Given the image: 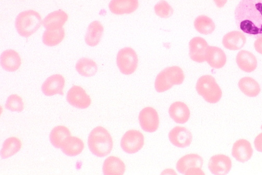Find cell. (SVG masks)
Returning <instances> with one entry per match:
<instances>
[{
  "instance_id": "cell-1",
  "label": "cell",
  "mask_w": 262,
  "mask_h": 175,
  "mask_svg": "<svg viewBox=\"0 0 262 175\" xmlns=\"http://www.w3.org/2000/svg\"><path fill=\"white\" fill-rule=\"evenodd\" d=\"M235 18L237 28L247 36L255 39L262 37V0H241Z\"/></svg>"
},
{
  "instance_id": "cell-2",
  "label": "cell",
  "mask_w": 262,
  "mask_h": 175,
  "mask_svg": "<svg viewBox=\"0 0 262 175\" xmlns=\"http://www.w3.org/2000/svg\"><path fill=\"white\" fill-rule=\"evenodd\" d=\"M90 152L94 155L104 158L110 154L113 149V139L104 127L97 126L90 132L88 140Z\"/></svg>"
},
{
  "instance_id": "cell-3",
  "label": "cell",
  "mask_w": 262,
  "mask_h": 175,
  "mask_svg": "<svg viewBox=\"0 0 262 175\" xmlns=\"http://www.w3.org/2000/svg\"><path fill=\"white\" fill-rule=\"evenodd\" d=\"M40 14L32 10L20 13L15 20V28L21 37L29 38L36 32L42 24Z\"/></svg>"
},
{
  "instance_id": "cell-4",
  "label": "cell",
  "mask_w": 262,
  "mask_h": 175,
  "mask_svg": "<svg viewBox=\"0 0 262 175\" xmlns=\"http://www.w3.org/2000/svg\"><path fill=\"white\" fill-rule=\"evenodd\" d=\"M185 75L182 69L178 66L167 67L157 76L155 88L159 93L165 92L175 85L183 84Z\"/></svg>"
},
{
  "instance_id": "cell-5",
  "label": "cell",
  "mask_w": 262,
  "mask_h": 175,
  "mask_svg": "<svg viewBox=\"0 0 262 175\" xmlns=\"http://www.w3.org/2000/svg\"><path fill=\"white\" fill-rule=\"evenodd\" d=\"M195 88L196 92L209 103L215 104L222 98V90L215 79L211 75L200 77L196 82Z\"/></svg>"
},
{
  "instance_id": "cell-6",
  "label": "cell",
  "mask_w": 262,
  "mask_h": 175,
  "mask_svg": "<svg viewBox=\"0 0 262 175\" xmlns=\"http://www.w3.org/2000/svg\"><path fill=\"white\" fill-rule=\"evenodd\" d=\"M116 61L120 72L125 75H130L136 71L139 59L138 54L133 48L125 47L119 51Z\"/></svg>"
},
{
  "instance_id": "cell-7",
  "label": "cell",
  "mask_w": 262,
  "mask_h": 175,
  "mask_svg": "<svg viewBox=\"0 0 262 175\" xmlns=\"http://www.w3.org/2000/svg\"><path fill=\"white\" fill-rule=\"evenodd\" d=\"M144 145V137L138 130L132 129L126 131L121 139L120 146L122 150L129 154L140 151Z\"/></svg>"
},
{
  "instance_id": "cell-8",
  "label": "cell",
  "mask_w": 262,
  "mask_h": 175,
  "mask_svg": "<svg viewBox=\"0 0 262 175\" xmlns=\"http://www.w3.org/2000/svg\"><path fill=\"white\" fill-rule=\"evenodd\" d=\"M67 99L72 106L78 109H88L92 102L85 90L79 86H74L69 90Z\"/></svg>"
},
{
  "instance_id": "cell-9",
  "label": "cell",
  "mask_w": 262,
  "mask_h": 175,
  "mask_svg": "<svg viewBox=\"0 0 262 175\" xmlns=\"http://www.w3.org/2000/svg\"><path fill=\"white\" fill-rule=\"evenodd\" d=\"M139 121L142 129L145 132L153 133L159 125V118L157 111L151 107H146L140 113Z\"/></svg>"
},
{
  "instance_id": "cell-10",
  "label": "cell",
  "mask_w": 262,
  "mask_h": 175,
  "mask_svg": "<svg viewBox=\"0 0 262 175\" xmlns=\"http://www.w3.org/2000/svg\"><path fill=\"white\" fill-rule=\"evenodd\" d=\"M209 46L203 38H193L189 43L190 58L196 63H202L206 61V53Z\"/></svg>"
},
{
  "instance_id": "cell-11",
  "label": "cell",
  "mask_w": 262,
  "mask_h": 175,
  "mask_svg": "<svg viewBox=\"0 0 262 175\" xmlns=\"http://www.w3.org/2000/svg\"><path fill=\"white\" fill-rule=\"evenodd\" d=\"M169 141L174 146L180 148L189 147L192 141L191 132L186 128L177 126L171 130L169 133Z\"/></svg>"
},
{
  "instance_id": "cell-12",
  "label": "cell",
  "mask_w": 262,
  "mask_h": 175,
  "mask_svg": "<svg viewBox=\"0 0 262 175\" xmlns=\"http://www.w3.org/2000/svg\"><path fill=\"white\" fill-rule=\"evenodd\" d=\"M65 85L64 77L60 74H55L48 77L43 83L41 90L48 96L56 94L63 95Z\"/></svg>"
},
{
  "instance_id": "cell-13",
  "label": "cell",
  "mask_w": 262,
  "mask_h": 175,
  "mask_svg": "<svg viewBox=\"0 0 262 175\" xmlns=\"http://www.w3.org/2000/svg\"><path fill=\"white\" fill-rule=\"evenodd\" d=\"M232 167L230 158L224 154H216L211 158L208 164L210 172L216 175H223L230 171Z\"/></svg>"
},
{
  "instance_id": "cell-14",
  "label": "cell",
  "mask_w": 262,
  "mask_h": 175,
  "mask_svg": "<svg viewBox=\"0 0 262 175\" xmlns=\"http://www.w3.org/2000/svg\"><path fill=\"white\" fill-rule=\"evenodd\" d=\"M108 7L115 15L129 14L138 9L139 0H111Z\"/></svg>"
},
{
  "instance_id": "cell-15",
  "label": "cell",
  "mask_w": 262,
  "mask_h": 175,
  "mask_svg": "<svg viewBox=\"0 0 262 175\" xmlns=\"http://www.w3.org/2000/svg\"><path fill=\"white\" fill-rule=\"evenodd\" d=\"M247 38L241 31H233L226 33L223 38L224 47L229 50H241L246 45Z\"/></svg>"
},
{
  "instance_id": "cell-16",
  "label": "cell",
  "mask_w": 262,
  "mask_h": 175,
  "mask_svg": "<svg viewBox=\"0 0 262 175\" xmlns=\"http://www.w3.org/2000/svg\"><path fill=\"white\" fill-rule=\"evenodd\" d=\"M0 61L3 68L8 72L17 71L21 65V60L19 54L12 49L4 51L0 57Z\"/></svg>"
},
{
  "instance_id": "cell-17",
  "label": "cell",
  "mask_w": 262,
  "mask_h": 175,
  "mask_svg": "<svg viewBox=\"0 0 262 175\" xmlns=\"http://www.w3.org/2000/svg\"><path fill=\"white\" fill-rule=\"evenodd\" d=\"M104 28L101 23L98 21L92 22L88 27L85 36L86 45L91 47L97 46L101 42Z\"/></svg>"
},
{
  "instance_id": "cell-18",
  "label": "cell",
  "mask_w": 262,
  "mask_h": 175,
  "mask_svg": "<svg viewBox=\"0 0 262 175\" xmlns=\"http://www.w3.org/2000/svg\"><path fill=\"white\" fill-rule=\"evenodd\" d=\"M253 149L251 144L246 139H240L233 145L232 155L238 162L245 163L252 157Z\"/></svg>"
},
{
  "instance_id": "cell-19",
  "label": "cell",
  "mask_w": 262,
  "mask_h": 175,
  "mask_svg": "<svg viewBox=\"0 0 262 175\" xmlns=\"http://www.w3.org/2000/svg\"><path fill=\"white\" fill-rule=\"evenodd\" d=\"M169 113L173 121L179 124L187 123L190 116L188 107L185 103L181 101L175 102L171 105Z\"/></svg>"
},
{
  "instance_id": "cell-20",
  "label": "cell",
  "mask_w": 262,
  "mask_h": 175,
  "mask_svg": "<svg viewBox=\"0 0 262 175\" xmlns=\"http://www.w3.org/2000/svg\"><path fill=\"white\" fill-rule=\"evenodd\" d=\"M69 16L63 11H55L49 14L43 20L42 25L47 30H57L63 28Z\"/></svg>"
},
{
  "instance_id": "cell-21",
  "label": "cell",
  "mask_w": 262,
  "mask_h": 175,
  "mask_svg": "<svg viewBox=\"0 0 262 175\" xmlns=\"http://www.w3.org/2000/svg\"><path fill=\"white\" fill-rule=\"evenodd\" d=\"M84 148V144L80 138L71 135L65 140L60 149L64 154L74 157L80 154Z\"/></svg>"
},
{
  "instance_id": "cell-22",
  "label": "cell",
  "mask_w": 262,
  "mask_h": 175,
  "mask_svg": "<svg viewBox=\"0 0 262 175\" xmlns=\"http://www.w3.org/2000/svg\"><path fill=\"white\" fill-rule=\"evenodd\" d=\"M236 63L239 68L246 73L254 71L257 66V61L255 55L246 50H242L237 54Z\"/></svg>"
},
{
  "instance_id": "cell-23",
  "label": "cell",
  "mask_w": 262,
  "mask_h": 175,
  "mask_svg": "<svg viewBox=\"0 0 262 175\" xmlns=\"http://www.w3.org/2000/svg\"><path fill=\"white\" fill-rule=\"evenodd\" d=\"M227 58L225 52L221 48L209 46L206 53V61L215 69H220L226 64Z\"/></svg>"
},
{
  "instance_id": "cell-24",
  "label": "cell",
  "mask_w": 262,
  "mask_h": 175,
  "mask_svg": "<svg viewBox=\"0 0 262 175\" xmlns=\"http://www.w3.org/2000/svg\"><path fill=\"white\" fill-rule=\"evenodd\" d=\"M204 160L200 155L188 154L179 160L176 168L180 173L185 174L189 168L194 167L202 168Z\"/></svg>"
},
{
  "instance_id": "cell-25",
  "label": "cell",
  "mask_w": 262,
  "mask_h": 175,
  "mask_svg": "<svg viewBox=\"0 0 262 175\" xmlns=\"http://www.w3.org/2000/svg\"><path fill=\"white\" fill-rule=\"evenodd\" d=\"M103 171L106 175H122L125 171V165L120 158L111 156L104 162Z\"/></svg>"
},
{
  "instance_id": "cell-26",
  "label": "cell",
  "mask_w": 262,
  "mask_h": 175,
  "mask_svg": "<svg viewBox=\"0 0 262 175\" xmlns=\"http://www.w3.org/2000/svg\"><path fill=\"white\" fill-rule=\"evenodd\" d=\"M76 69L78 73L85 77L94 76L97 72V64L93 60L83 57L79 59L76 63Z\"/></svg>"
},
{
  "instance_id": "cell-27",
  "label": "cell",
  "mask_w": 262,
  "mask_h": 175,
  "mask_svg": "<svg viewBox=\"0 0 262 175\" xmlns=\"http://www.w3.org/2000/svg\"><path fill=\"white\" fill-rule=\"evenodd\" d=\"M71 135V131L67 127L59 125L55 127L51 131L50 141L55 148L60 149L65 140Z\"/></svg>"
},
{
  "instance_id": "cell-28",
  "label": "cell",
  "mask_w": 262,
  "mask_h": 175,
  "mask_svg": "<svg viewBox=\"0 0 262 175\" xmlns=\"http://www.w3.org/2000/svg\"><path fill=\"white\" fill-rule=\"evenodd\" d=\"M22 143L17 137H12L6 140L1 150V157L7 159L16 154L21 149Z\"/></svg>"
},
{
  "instance_id": "cell-29",
  "label": "cell",
  "mask_w": 262,
  "mask_h": 175,
  "mask_svg": "<svg viewBox=\"0 0 262 175\" xmlns=\"http://www.w3.org/2000/svg\"><path fill=\"white\" fill-rule=\"evenodd\" d=\"M65 37L64 29L46 30L42 36V42L48 47H53L60 44Z\"/></svg>"
},
{
  "instance_id": "cell-30",
  "label": "cell",
  "mask_w": 262,
  "mask_h": 175,
  "mask_svg": "<svg viewBox=\"0 0 262 175\" xmlns=\"http://www.w3.org/2000/svg\"><path fill=\"white\" fill-rule=\"evenodd\" d=\"M238 86L242 92L249 97H255L260 92L258 83L251 77H246L242 79L239 82Z\"/></svg>"
},
{
  "instance_id": "cell-31",
  "label": "cell",
  "mask_w": 262,
  "mask_h": 175,
  "mask_svg": "<svg viewBox=\"0 0 262 175\" xmlns=\"http://www.w3.org/2000/svg\"><path fill=\"white\" fill-rule=\"evenodd\" d=\"M194 26L196 31L205 35L211 34L215 29L213 20L206 15L196 17L194 21Z\"/></svg>"
},
{
  "instance_id": "cell-32",
  "label": "cell",
  "mask_w": 262,
  "mask_h": 175,
  "mask_svg": "<svg viewBox=\"0 0 262 175\" xmlns=\"http://www.w3.org/2000/svg\"><path fill=\"white\" fill-rule=\"evenodd\" d=\"M5 108L13 112L20 113L24 109V103L20 96L16 94H12L7 99Z\"/></svg>"
},
{
  "instance_id": "cell-33",
  "label": "cell",
  "mask_w": 262,
  "mask_h": 175,
  "mask_svg": "<svg viewBox=\"0 0 262 175\" xmlns=\"http://www.w3.org/2000/svg\"><path fill=\"white\" fill-rule=\"evenodd\" d=\"M156 14L162 18L171 17L174 12L172 7L165 0H161L154 7Z\"/></svg>"
},
{
  "instance_id": "cell-34",
  "label": "cell",
  "mask_w": 262,
  "mask_h": 175,
  "mask_svg": "<svg viewBox=\"0 0 262 175\" xmlns=\"http://www.w3.org/2000/svg\"><path fill=\"white\" fill-rule=\"evenodd\" d=\"M205 174V173L202 169V168L199 167L190 168L185 173V174L186 175H201Z\"/></svg>"
},
{
  "instance_id": "cell-35",
  "label": "cell",
  "mask_w": 262,
  "mask_h": 175,
  "mask_svg": "<svg viewBox=\"0 0 262 175\" xmlns=\"http://www.w3.org/2000/svg\"><path fill=\"white\" fill-rule=\"evenodd\" d=\"M254 146L256 150L262 152V133L259 134L254 140Z\"/></svg>"
},
{
  "instance_id": "cell-36",
  "label": "cell",
  "mask_w": 262,
  "mask_h": 175,
  "mask_svg": "<svg viewBox=\"0 0 262 175\" xmlns=\"http://www.w3.org/2000/svg\"><path fill=\"white\" fill-rule=\"evenodd\" d=\"M254 46L256 52L262 55V37L256 39Z\"/></svg>"
},
{
  "instance_id": "cell-37",
  "label": "cell",
  "mask_w": 262,
  "mask_h": 175,
  "mask_svg": "<svg viewBox=\"0 0 262 175\" xmlns=\"http://www.w3.org/2000/svg\"><path fill=\"white\" fill-rule=\"evenodd\" d=\"M227 2L228 0H214L215 5L220 9L223 8Z\"/></svg>"
},
{
  "instance_id": "cell-38",
  "label": "cell",
  "mask_w": 262,
  "mask_h": 175,
  "mask_svg": "<svg viewBox=\"0 0 262 175\" xmlns=\"http://www.w3.org/2000/svg\"><path fill=\"white\" fill-rule=\"evenodd\" d=\"M162 174H177V173L174 171V170L172 169H167L165 170H164L162 173Z\"/></svg>"
},
{
  "instance_id": "cell-39",
  "label": "cell",
  "mask_w": 262,
  "mask_h": 175,
  "mask_svg": "<svg viewBox=\"0 0 262 175\" xmlns=\"http://www.w3.org/2000/svg\"><path fill=\"white\" fill-rule=\"evenodd\" d=\"M261 129H262V125H261Z\"/></svg>"
}]
</instances>
